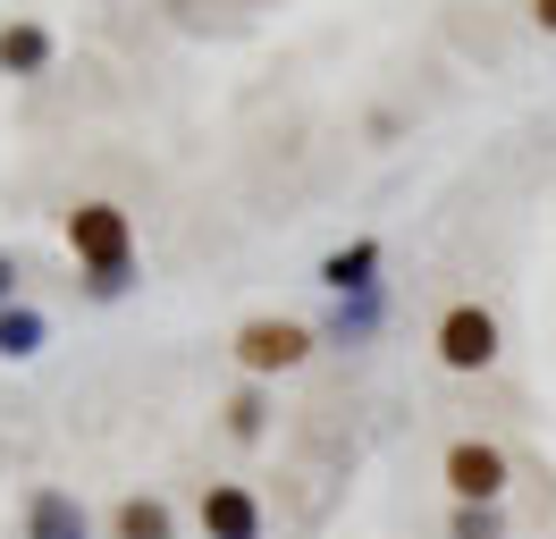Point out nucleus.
Segmentation results:
<instances>
[{"label": "nucleus", "instance_id": "2eb2a0df", "mask_svg": "<svg viewBox=\"0 0 556 539\" xmlns=\"http://www.w3.org/2000/svg\"><path fill=\"white\" fill-rule=\"evenodd\" d=\"M531 26H540V34H556V0H531Z\"/></svg>", "mask_w": 556, "mask_h": 539}, {"label": "nucleus", "instance_id": "423d86ee", "mask_svg": "<svg viewBox=\"0 0 556 539\" xmlns=\"http://www.w3.org/2000/svg\"><path fill=\"white\" fill-rule=\"evenodd\" d=\"M320 287H329V296H363V287H380V236L338 245V253L320 262Z\"/></svg>", "mask_w": 556, "mask_h": 539}, {"label": "nucleus", "instance_id": "20e7f679", "mask_svg": "<svg viewBox=\"0 0 556 539\" xmlns=\"http://www.w3.org/2000/svg\"><path fill=\"white\" fill-rule=\"evenodd\" d=\"M447 489H455V505H497L506 498V455H497L489 438H455L447 447Z\"/></svg>", "mask_w": 556, "mask_h": 539}, {"label": "nucleus", "instance_id": "ddd939ff", "mask_svg": "<svg viewBox=\"0 0 556 539\" xmlns=\"http://www.w3.org/2000/svg\"><path fill=\"white\" fill-rule=\"evenodd\" d=\"M447 539H506V523H497V505H455Z\"/></svg>", "mask_w": 556, "mask_h": 539}, {"label": "nucleus", "instance_id": "39448f33", "mask_svg": "<svg viewBox=\"0 0 556 539\" xmlns=\"http://www.w3.org/2000/svg\"><path fill=\"white\" fill-rule=\"evenodd\" d=\"M203 531L211 539H262V498L244 480H211L203 489Z\"/></svg>", "mask_w": 556, "mask_h": 539}, {"label": "nucleus", "instance_id": "6e6552de", "mask_svg": "<svg viewBox=\"0 0 556 539\" xmlns=\"http://www.w3.org/2000/svg\"><path fill=\"white\" fill-rule=\"evenodd\" d=\"M51 26H35V17H17V26H0V76H42L51 67Z\"/></svg>", "mask_w": 556, "mask_h": 539}, {"label": "nucleus", "instance_id": "4468645a", "mask_svg": "<svg viewBox=\"0 0 556 539\" xmlns=\"http://www.w3.org/2000/svg\"><path fill=\"white\" fill-rule=\"evenodd\" d=\"M9 303H17V262L0 253V312H9Z\"/></svg>", "mask_w": 556, "mask_h": 539}, {"label": "nucleus", "instance_id": "7ed1b4c3", "mask_svg": "<svg viewBox=\"0 0 556 539\" xmlns=\"http://www.w3.org/2000/svg\"><path fill=\"white\" fill-rule=\"evenodd\" d=\"M430 346H439L447 371H489L497 363V312H489V303H447L439 329H430Z\"/></svg>", "mask_w": 556, "mask_h": 539}, {"label": "nucleus", "instance_id": "f8f14e48", "mask_svg": "<svg viewBox=\"0 0 556 539\" xmlns=\"http://www.w3.org/2000/svg\"><path fill=\"white\" fill-rule=\"evenodd\" d=\"M262 422H270V404H262V388L244 379L237 397H228V438H262Z\"/></svg>", "mask_w": 556, "mask_h": 539}, {"label": "nucleus", "instance_id": "9b49d317", "mask_svg": "<svg viewBox=\"0 0 556 539\" xmlns=\"http://www.w3.org/2000/svg\"><path fill=\"white\" fill-rule=\"evenodd\" d=\"M380 312H388L380 287H363V296H338V312H329V337H346V346H354V337L380 329Z\"/></svg>", "mask_w": 556, "mask_h": 539}, {"label": "nucleus", "instance_id": "f257e3e1", "mask_svg": "<svg viewBox=\"0 0 556 539\" xmlns=\"http://www.w3.org/2000/svg\"><path fill=\"white\" fill-rule=\"evenodd\" d=\"M68 253L85 262V296L118 303L136 287V220L118 202H76L68 211Z\"/></svg>", "mask_w": 556, "mask_h": 539}, {"label": "nucleus", "instance_id": "1a4fd4ad", "mask_svg": "<svg viewBox=\"0 0 556 539\" xmlns=\"http://www.w3.org/2000/svg\"><path fill=\"white\" fill-rule=\"evenodd\" d=\"M42 346H51V321H42L35 303H9V312H0V363H26Z\"/></svg>", "mask_w": 556, "mask_h": 539}, {"label": "nucleus", "instance_id": "9d476101", "mask_svg": "<svg viewBox=\"0 0 556 539\" xmlns=\"http://www.w3.org/2000/svg\"><path fill=\"white\" fill-rule=\"evenodd\" d=\"M110 531H118V539H177V523H169V505H161V498H118Z\"/></svg>", "mask_w": 556, "mask_h": 539}, {"label": "nucleus", "instance_id": "0eeeda50", "mask_svg": "<svg viewBox=\"0 0 556 539\" xmlns=\"http://www.w3.org/2000/svg\"><path fill=\"white\" fill-rule=\"evenodd\" d=\"M26 539H93V523H85V505L68 489H35L26 498Z\"/></svg>", "mask_w": 556, "mask_h": 539}, {"label": "nucleus", "instance_id": "f03ea898", "mask_svg": "<svg viewBox=\"0 0 556 539\" xmlns=\"http://www.w3.org/2000/svg\"><path fill=\"white\" fill-rule=\"evenodd\" d=\"M313 346H320V337L304 329V321L262 312V321H244V329H237V371H244V379H270V371H295Z\"/></svg>", "mask_w": 556, "mask_h": 539}]
</instances>
